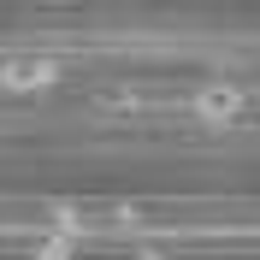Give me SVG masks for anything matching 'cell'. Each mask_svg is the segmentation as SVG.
<instances>
[{
  "label": "cell",
  "mask_w": 260,
  "mask_h": 260,
  "mask_svg": "<svg viewBox=\"0 0 260 260\" xmlns=\"http://www.w3.org/2000/svg\"><path fill=\"white\" fill-rule=\"evenodd\" d=\"M195 118H201V124H237V118H243V89H237V83H207V89H201V95H195Z\"/></svg>",
  "instance_id": "obj_2"
},
{
  "label": "cell",
  "mask_w": 260,
  "mask_h": 260,
  "mask_svg": "<svg viewBox=\"0 0 260 260\" xmlns=\"http://www.w3.org/2000/svg\"><path fill=\"white\" fill-rule=\"evenodd\" d=\"M36 260H71V243L65 237H48V243L36 248Z\"/></svg>",
  "instance_id": "obj_3"
},
{
  "label": "cell",
  "mask_w": 260,
  "mask_h": 260,
  "mask_svg": "<svg viewBox=\"0 0 260 260\" xmlns=\"http://www.w3.org/2000/svg\"><path fill=\"white\" fill-rule=\"evenodd\" d=\"M53 83H59V65L42 59V53L0 59V89H6V95H36V89H53Z\"/></svg>",
  "instance_id": "obj_1"
}]
</instances>
